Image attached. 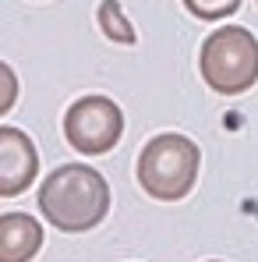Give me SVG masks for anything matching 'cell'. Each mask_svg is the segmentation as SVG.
I'll return each instance as SVG.
<instances>
[{
	"label": "cell",
	"instance_id": "cell-5",
	"mask_svg": "<svg viewBox=\"0 0 258 262\" xmlns=\"http://www.w3.org/2000/svg\"><path fill=\"white\" fill-rule=\"evenodd\" d=\"M39 174V152L36 142L21 128L4 124L0 128V199H14Z\"/></svg>",
	"mask_w": 258,
	"mask_h": 262
},
{
	"label": "cell",
	"instance_id": "cell-8",
	"mask_svg": "<svg viewBox=\"0 0 258 262\" xmlns=\"http://www.w3.org/2000/svg\"><path fill=\"white\" fill-rule=\"evenodd\" d=\"M184 7H187L195 18H202V21H219V18L237 14L241 0H184Z\"/></svg>",
	"mask_w": 258,
	"mask_h": 262
},
{
	"label": "cell",
	"instance_id": "cell-3",
	"mask_svg": "<svg viewBox=\"0 0 258 262\" xmlns=\"http://www.w3.org/2000/svg\"><path fill=\"white\" fill-rule=\"evenodd\" d=\"M198 71L219 96H241L258 82V39L244 25H223L202 43Z\"/></svg>",
	"mask_w": 258,
	"mask_h": 262
},
{
	"label": "cell",
	"instance_id": "cell-7",
	"mask_svg": "<svg viewBox=\"0 0 258 262\" xmlns=\"http://www.w3.org/2000/svg\"><path fill=\"white\" fill-rule=\"evenodd\" d=\"M99 29H103V36L110 43H121V46H134V39H138L134 25L124 18V11H121L117 0H103L99 4Z\"/></svg>",
	"mask_w": 258,
	"mask_h": 262
},
{
	"label": "cell",
	"instance_id": "cell-2",
	"mask_svg": "<svg viewBox=\"0 0 258 262\" xmlns=\"http://www.w3.org/2000/svg\"><path fill=\"white\" fill-rule=\"evenodd\" d=\"M198 167H202V152L187 135L177 131H163L156 138L145 142V149L138 152V184L145 195L159 199V202H180L195 181H198Z\"/></svg>",
	"mask_w": 258,
	"mask_h": 262
},
{
	"label": "cell",
	"instance_id": "cell-11",
	"mask_svg": "<svg viewBox=\"0 0 258 262\" xmlns=\"http://www.w3.org/2000/svg\"><path fill=\"white\" fill-rule=\"evenodd\" d=\"M255 4H258V0H255Z\"/></svg>",
	"mask_w": 258,
	"mask_h": 262
},
{
	"label": "cell",
	"instance_id": "cell-10",
	"mask_svg": "<svg viewBox=\"0 0 258 262\" xmlns=\"http://www.w3.org/2000/svg\"><path fill=\"white\" fill-rule=\"evenodd\" d=\"M209 262H216V259H209Z\"/></svg>",
	"mask_w": 258,
	"mask_h": 262
},
{
	"label": "cell",
	"instance_id": "cell-4",
	"mask_svg": "<svg viewBox=\"0 0 258 262\" xmlns=\"http://www.w3.org/2000/svg\"><path fill=\"white\" fill-rule=\"evenodd\" d=\"M124 135V114L110 96H82L64 114V138L82 156L110 152Z\"/></svg>",
	"mask_w": 258,
	"mask_h": 262
},
{
	"label": "cell",
	"instance_id": "cell-1",
	"mask_svg": "<svg viewBox=\"0 0 258 262\" xmlns=\"http://www.w3.org/2000/svg\"><path fill=\"white\" fill-rule=\"evenodd\" d=\"M39 209L57 230L85 234L110 213V184L88 163H64L46 174L39 188Z\"/></svg>",
	"mask_w": 258,
	"mask_h": 262
},
{
	"label": "cell",
	"instance_id": "cell-9",
	"mask_svg": "<svg viewBox=\"0 0 258 262\" xmlns=\"http://www.w3.org/2000/svg\"><path fill=\"white\" fill-rule=\"evenodd\" d=\"M18 103V75L11 71V64L0 60V117Z\"/></svg>",
	"mask_w": 258,
	"mask_h": 262
},
{
	"label": "cell",
	"instance_id": "cell-6",
	"mask_svg": "<svg viewBox=\"0 0 258 262\" xmlns=\"http://www.w3.org/2000/svg\"><path fill=\"white\" fill-rule=\"evenodd\" d=\"M43 248V223L29 213L0 216V262H32Z\"/></svg>",
	"mask_w": 258,
	"mask_h": 262
}]
</instances>
